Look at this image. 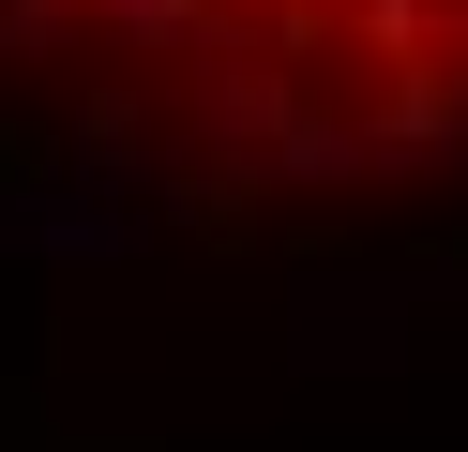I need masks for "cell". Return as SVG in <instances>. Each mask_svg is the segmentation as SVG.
I'll use <instances>...</instances> for the list:
<instances>
[{"instance_id":"cell-1","label":"cell","mask_w":468,"mask_h":452,"mask_svg":"<svg viewBox=\"0 0 468 452\" xmlns=\"http://www.w3.org/2000/svg\"><path fill=\"white\" fill-rule=\"evenodd\" d=\"M0 106L182 211L468 166V0H0Z\"/></svg>"}]
</instances>
